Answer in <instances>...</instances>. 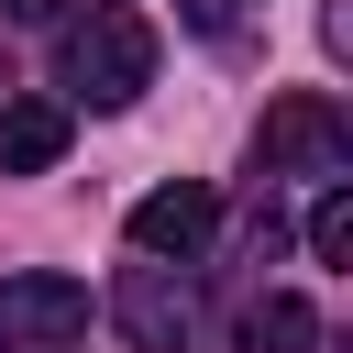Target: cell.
Segmentation results:
<instances>
[{"mask_svg":"<svg viewBox=\"0 0 353 353\" xmlns=\"http://www.w3.org/2000/svg\"><path fill=\"white\" fill-rule=\"evenodd\" d=\"M0 11H11V22H55L66 0H0Z\"/></svg>","mask_w":353,"mask_h":353,"instance_id":"obj_10","label":"cell"},{"mask_svg":"<svg viewBox=\"0 0 353 353\" xmlns=\"http://www.w3.org/2000/svg\"><path fill=\"white\" fill-rule=\"evenodd\" d=\"M309 254H320V265H353V199H342V188L309 210Z\"/></svg>","mask_w":353,"mask_h":353,"instance_id":"obj_8","label":"cell"},{"mask_svg":"<svg viewBox=\"0 0 353 353\" xmlns=\"http://www.w3.org/2000/svg\"><path fill=\"white\" fill-rule=\"evenodd\" d=\"M210 232H221V199H210L199 176H176V188L132 199V254H154V265H188Z\"/></svg>","mask_w":353,"mask_h":353,"instance_id":"obj_5","label":"cell"},{"mask_svg":"<svg viewBox=\"0 0 353 353\" xmlns=\"http://www.w3.org/2000/svg\"><path fill=\"white\" fill-rule=\"evenodd\" d=\"M309 342H320V309H309L298 287H276V298L243 309V353H309Z\"/></svg>","mask_w":353,"mask_h":353,"instance_id":"obj_7","label":"cell"},{"mask_svg":"<svg viewBox=\"0 0 353 353\" xmlns=\"http://www.w3.org/2000/svg\"><path fill=\"white\" fill-rule=\"evenodd\" d=\"M66 165V99H0V176H55Z\"/></svg>","mask_w":353,"mask_h":353,"instance_id":"obj_6","label":"cell"},{"mask_svg":"<svg viewBox=\"0 0 353 353\" xmlns=\"http://www.w3.org/2000/svg\"><path fill=\"white\" fill-rule=\"evenodd\" d=\"M88 287L77 276H0V353H77Z\"/></svg>","mask_w":353,"mask_h":353,"instance_id":"obj_4","label":"cell"},{"mask_svg":"<svg viewBox=\"0 0 353 353\" xmlns=\"http://www.w3.org/2000/svg\"><path fill=\"white\" fill-rule=\"evenodd\" d=\"M66 88H77L88 110L143 99V88H154V22H143V11H88V22L66 33Z\"/></svg>","mask_w":353,"mask_h":353,"instance_id":"obj_2","label":"cell"},{"mask_svg":"<svg viewBox=\"0 0 353 353\" xmlns=\"http://www.w3.org/2000/svg\"><path fill=\"white\" fill-rule=\"evenodd\" d=\"M110 320H121V342H132V353H176V342L199 331V298H188V276H176V265H154V254H143V265H121V276H110Z\"/></svg>","mask_w":353,"mask_h":353,"instance_id":"obj_3","label":"cell"},{"mask_svg":"<svg viewBox=\"0 0 353 353\" xmlns=\"http://www.w3.org/2000/svg\"><path fill=\"white\" fill-rule=\"evenodd\" d=\"M254 165H265V176H342V165H353V110H342L331 88H287V99H265V121H254Z\"/></svg>","mask_w":353,"mask_h":353,"instance_id":"obj_1","label":"cell"},{"mask_svg":"<svg viewBox=\"0 0 353 353\" xmlns=\"http://www.w3.org/2000/svg\"><path fill=\"white\" fill-rule=\"evenodd\" d=\"M320 44H331V55H353V0H331V11H320Z\"/></svg>","mask_w":353,"mask_h":353,"instance_id":"obj_9","label":"cell"},{"mask_svg":"<svg viewBox=\"0 0 353 353\" xmlns=\"http://www.w3.org/2000/svg\"><path fill=\"white\" fill-rule=\"evenodd\" d=\"M199 11H210V22H232V11H254V0H199Z\"/></svg>","mask_w":353,"mask_h":353,"instance_id":"obj_11","label":"cell"}]
</instances>
